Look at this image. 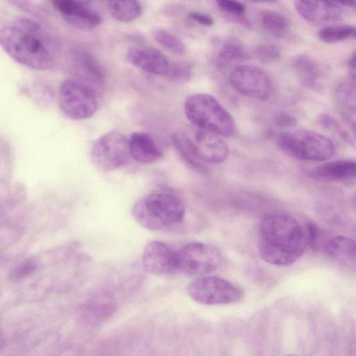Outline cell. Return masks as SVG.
<instances>
[{"label": "cell", "mask_w": 356, "mask_h": 356, "mask_svg": "<svg viewBox=\"0 0 356 356\" xmlns=\"http://www.w3.org/2000/svg\"><path fill=\"white\" fill-rule=\"evenodd\" d=\"M309 246L307 223L286 213L264 218L259 226V252L268 264L287 266L298 261Z\"/></svg>", "instance_id": "6da1fadb"}, {"label": "cell", "mask_w": 356, "mask_h": 356, "mask_svg": "<svg viewBox=\"0 0 356 356\" xmlns=\"http://www.w3.org/2000/svg\"><path fill=\"white\" fill-rule=\"evenodd\" d=\"M172 140L184 161L197 170H204L205 163H222L229 155V148L220 136L194 126L179 129Z\"/></svg>", "instance_id": "7a4b0ae2"}, {"label": "cell", "mask_w": 356, "mask_h": 356, "mask_svg": "<svg viewBox=\"0 0 356 356\" xmlns=\"http://www.w3.org/2000/svg\"><path fill=\"white\" fill-rule=\"evenodd\" d=\"M185 205L175 193L164 189L152 191L133 205L131 214L143 228L158 231L177 224L184 217Z\"/></svg>", "instance_id": "3957f363"}, {"label": "cell", "mask_w": 356, "mask_h": 356, "mask_svg": "<svg viewBox=\"0 0 356 356\" xmlns=\"http://www.w3.org/2000/svg\"><path fill=\"white\" fill-rule=\"evenodd\" d=\"M0 44L15 62L30 69L47 70L54 64L51 51L41 40L15 26L1 29Z\"/></svg>", "instance_id": "277c9868"}, {"label": "cell", "mask_w": 356, "mask_h": 356, "mask_svg": "<svg viewBox=\"0 0 356 356\" xmlns=\"http://www.w3.org/2000/svg\"><path fill=\"white\" fill-rule=\"evenodd\" d=\"M184 112L193 126L220 137H229L235 132L232 116L212 95L197 93L190 95L184 103Z\"/></svg>", "instance_id": "5b68a950"}, {"label": "cell", "mask_w": 356, "mask_h": 356, "mask_svg": "<svg viewBox=\"0 0 356 356\" xmlns=\"http://www.w3.org/2000/svg\"><path fill=\"white\" fill-rule=\"evenodd\" d=\"M276 144L284 153L302 161H323L332 157L335 147L327 136L310 130L296 129L280 132Z\"/></svg>", "instance_id": "8992f818"}, {"label": "cell", "mask_w": 356, "mask_h": 356, "mask_svg": "<svg viewBox=\"0 0 356 356\" xmlns=\"http://www.w3.org/2000/svg\"><path fill=\"white\" fill-rule=\"evenodd\" d=\"M186 292L193 301L204 305L234 304L245 296L241 287L216 276H202L192 281Z\"/></svg>", "instance_id": "52a82bcc"}, {"label": "cell", "mask_w": 356, "mask_h": 356, "mask_svg": "<svg viewBox=\"0 0 356 356\" xmlns=\"http://www.w3.org/2000/svg\"><path fill=\"white\" fill-rule=\"evenodd\" d=\"M97 95L85 84L75 79H66L59 87V108L61 112L71 120L88 119L97 111Z\"/></svg>", "instance_id": "ba28073f"}, {"label": "cell", "mask_w": 356, "mask_h": 356, "mask_svg": "<svg viewBox=\"0 0 356 356\" xmlns=\"http://www.w3.org/2000/svg\"><path fill=\"white\" fill-rule=\"evenodd\" d=\"M178 271L189 275H206L219 269L223 261L220 252L213 245L191 242L175 251Z\"/></svg>", "instance_id": "9c48e42d"}, {"label": "cell", "mask_w": 356, "mask_h": 356, "mask_svg": "<svg viewBox=\"0 0 356 356\" xmlns=\"http://www.w3.org/2000/svg\"><path fill=\"white\" fill-rule=\"evenodd\" d=\"M131 158L129 139L118 131H109L99 136L90 149L94 166L103 172L124 167Z\"/></svg>", "instance_id": "30bf717a"}, {"label": "cell", "mask_w": 356, "mask_h": 356, "mask_svg": "<svg viewBox=\"0 0 356 356\" xmlns=\"http://www.w3.org/2000/svg\"><path fill=\"white\" fill-rule=\"evenodd\" d=\"M229 80L232 88L246 97L266 100L272 92V83L268 76L260 68L241 65L230 73Z\"/></svg>", "instance_id": "8fae6325"}, {"label": "cell", "mask_w": 356, "mask_h": 356, "mask_svg": "<svg viewBox=\"0 0 356 356\" xmlns=\"http://www.w3.org/2000/svg\"><path fill=\"white\" fill-rule=\"evenodd\" d=\"M63 19L77 29L90 30L102 22L101 15L86 2L74 0H54L49 1Z\"/></svg>", "instance_id": "7c38bea8"}, {"label": "cell", "mask_w": 356, "mask_h": 356, "mask_svg": "<svg viewBox=\"0 0 356 356\" xmlns=\"http://www.w3.org/2000/svg\"><path fill=\"white\" fill-rule=\"evenodd\" d=\"M142 264L147 273L155 275H170L178 271L175 251L159 241H153L146 245L143 252Z\"/></svg>", "instance_id": "4fadbf2b"}, {"label": "cell", "mask_w": 356, "mask_h": 356, "mask_svg": "<svg viewBox=\"0 0 356 356\" xmlns=\"http://www.w3.org/2000/svg\"><path fill=\"white\" fill-rule=\"evenodd\" d=\"M72 70L77 79L90 88L97 96L104 90L105 81L102 70L92 56L86 51L74 50L72 54Z\"/></svg>", "instance_id": "5bb4252c"}, {"label": "cell", "mask_w": 356, "mask_h": 356, "mask_svg": "<svg viewBox=\"0 0 356 356\" xmlns=\"http://www.w3.org/2000/svg\"><path fill=\"white\" fill-rule=\"evenodd\" d=\"M127 60L147 72L165 76L170 65L168 58L158 49L147 45H134L126 54Z\"/></svg>", "instance_id": "9a60e30c"}, {"label": "cell", "mask_w": 356, "mask_h": 356, "mask_svg": "<svg viewBox=\"0 0 356 356\" xmlns=\"http://www.w3.org/2000/svg\"><path fill=\"white\" fill-rule=\"evenodd\" d=\"M297 13L305 20L314 23L337 22L341 19L344 8L339 1H295Z\"/></svg>", "instance_id": "2e32d148"}, {"label": "cell", "mask_w": 356, "mask_h": 356, "mask_svg": "<svg viewBox=\"0 0 356 356\" xmlns=\"http://www.w3.org/2000/svg\"><path fill=\"white\" fill-rule=\"evenodd\" d=\"M114 298L106 293L93 296L80 307L81 321L89 325H98L108 320L116 312Z\"/></svg>", "instance_id": "e0dca14e"}, {"label": "cell", "mask_w": 356, "mask_h": 356, "mask_svg": "<svg viewBox=\"0 0 356 356\" xmlns=\"http://www.w3.org/2000/svg\"><path fill=\"white\" fill-rule=\"evenodd\" d=\"M314 180L346 182L356 180V161L341 159L323 163L307 172Z\"/></svg>", "instance_id": "ac0fdd59"}, {"label": "cell", "mask_w": 356, "mask_h": 356, "mask_svg": "<svg viewBox=\"0 0 356 356\" xmlns=\"http://www.w3.org/2000/svg\"><path fill=\"white\" fill-rule=\"evenodd\" d=\"M291 66L304 87L316 92L322 89L323 71L314 58L306 54H299L292 59Z\"/></svg>", "instance_id": "d6986e66"}, {"label": "cell", "mask_w": 356, "mask_h": 356, "mask_svg": "<svg viewBox=\"0 0 356 356\" xmlns=\"http://www.w3.org/2000/svg\"><path fill=\"white\" fill-rule=\"evenodd\" d=\"M327 256L341 266L356 270V241L350 237L338 235L325 244Z\"/></svg>", "instance_id": "ffe728a7"}, {"label": "cell", "mask_w": 356, "mask_h": 356, "mask_svg": "<svg viewBox=\"0 0 356 356\" xmlns=\"http://www.w3.org/2000/svg\"><path fill=\"white\" fill-rule=\"evenodd\" d=\"M131 158L142 164H151L159 161L163 153L153 138L147 133L136 131L129 138Z\"/></svg>", "instance_id": "44dd1931"}, {"label": "cell", "mask_w": 356, "mask_h": 356, "mask_svg": "<svg viewBox=\"0 0 356 356\" xmlns=\"http://www.w3.org/2000/svg\"><path fill=\"white\" fill-rule=\"evenodd\" d=\"M332 95L342 114L356 115V71L351 70L347 78L336 85Z\"/></svg>", "instance_id": "7402d4cb"}, {"label": "cell", "mask_w": 356, "mask_h": 356, "mask_svg": "<svg viewBox=\"0 0 356 356\" xmlns=\"http://www.w3.org/2000/svg\"><path fill=\"white\" fill-rule=\"evenodd\" d=\"M250 57V51L240 41L235 39H227L220 44L216 54L215 61L218 66L225 67L245 61Z\"/></svg>", "instance_id": "603a6c76"}, {"label": "cell", "mask_w": 356, "mask_h": 356, "mask_svg": "<svg viewBox=\"0 0 356 356\" xmlns=\"http://www.w3.org/2000/svg\"><path fill=\"white\" fill-rule=\"evenodd\" d=\"M14 26L41 40L51 51L57 45L56 38L49 29L33 19L25 17H17L14 22Z\"/></svg>", "instance_id": "cb8c5ba5"}, {"label": "cell", "mask_w": 356, "mask_h": 356, "mask_svg": "<svg viewBox=\"0 0 356 356\" xmlns=\"http://www.w3.org/2000/svg\"><path fill=\"white\" fill-rule=\"evenodd\" d=\"M110 15L116 20L129 22L137 19L142 13V7L136 1H110L108 2Z\"/></svg>", "instance_id": "d4e9b609"}, {"label": "cell", "mask_w": 356, "mask_h": 356, "mask_svg": "<svg viewBox=\"0 0 356 356\" xmlns=\"http://www.w3.org/2000/svg\"><path fill=\"white\" fill-rule=\"evenodd\" d=\"M318 36L327 44L341 42L347 40H356V26L352 25H332L321 29Z\"/></svg>", "instance_id": "484cf974"}, {"label": "cell", "mask_w": 356, "mask_h": 356, "mask_svg": "<svg viewBox=\"0 0 356 356\" xmlns=\"http://www.w3.org/2000/svg\"><path fill=\"white\" fill-rule=\"evenodd\" d=\"M260 21L264 29L275 37H282L289 29L287 19L277 11H263L260 14Z\"/></svg>", "instance_id": "4316f807"}, {"label": "cell", "mask_w": 356, "mask_h": 356, "mask_svg": "<svg viewBox=\"0 0 356 356\" xmlns=\"http://www.w3.org/2000/svg\"><path fill=\"white\" fill-rule=\"evenodd\" d=\"M40 266V261L35 257L26 258L11 269L8 280L13 284L19 283L33 275Z\"/></svg>", "instance_id": "83f0119b"}, {"label": "cell", "mask_w": 356, "mask_h": 356, "mask_svg": "<svg viewBox=\"0 0 356 356\" xmlns=\"http://www.w3.org/2000/svg\"><path fill=\"white\" fill-rule=\"evenodd\" d=\"M154 40L163 48L176 54H183L186 52L185 44L177 36L163 29H156L153 33Z\"/></svg>", "instance_id": "f1b7e54d"}, {"label": "cell", "mask_w": 356, "mask_h": 356, "mask_svg": "<svg viewBox=\"0 0 356 356\" xmlns=\"http://www.w3.org/2000/svg\"><path fill=\"white\" fill-rule=\"evenodd\" d=\"M218 6L224 11L228 16H231L234 21L248 25L245 19L243 16L246 10L245 6L239 1L232 0L216 1Z\"/></svg>", "instance_id": "f546056e"}, {"label": "cell", "mask_w": 356, "mask_h": 356, "mask_svg": "<svg viewBox=\"0 0 356 356\" xmlns=\"http://www.w3.org/2000/svg\"><path fill=\"white\" fill-rule=\"evenodd\" d=\"M319 124L326 129L334 132L344 142L353 145V141L343 127L332 116L327 113L321 115L318 119Z\"/></svg>", "instance_id": "4dcf8cb0"}, {"label": "cell", "mask_w": 356, "mask_h": 356, "mask_svg": "<svg viewBox=\"0 0 356 356\" xmlns=\"http://www.w3.org/2000/svg\"><path fill=\"white\" fill-rule=\"evenodd\" d=\"M165 76L175 82L186 83L191 79L192 71L187 64L175 63L170 65Z\"/></svg>", "instance_id": "1f68e13d"}, {"label": "cell", "mask_w": 356, "mask_h": 356, "mask_svg": "<svg viewBox=\"0 0 356 356\" xmlns=\"http://www.w3.org/2000/svg\"><path fill=\"white\" fill-rule=\"evenodd\" d=\"M256 58L264 63H270L276 61L280 57V51L278 47L272 44H261L254 50Z\"/></svg>", "instance_id": "d6a6232c"}, {"label": "cell", "mask_w": 356, "mask_h": 356, "mask_svg": "<svg viewBox=\"0 0 356 356\" xmlns=\"http://www.w3.org/2000/svg\"><path fill=\"white\" fill-rule=\"evenodd\" d=\"M273 121L276 126L282 128L293 127L297 124L296 118L286 111H280L275 114Z\"/></svg>", "instance_id": "836d02e7"}, {"label": "cell", "mask_w": 356, "mask_h": 356, "mask_svg": "<svg viewBox=\"0 0 356 356\" xmlns=\"http://www.w3.org/2000/svg\"><path fill=\"white\" fill-rule=\"evenodd\" d=\"M191 19L205 26H211L214 24V19L209 15L197 11H193L188 14Z\"/></svg>", "instance_id": "e575fe53"}, {"label": "cell", "mask_w": 356, "mask_h": 356, "mask_svg": "<svg viewBox=\"0 0 356 356\" xmlns=\"http://www.w3.org/2000/svg\"><path fill=\"white\" fill-rule=\"evenodd\" d=\"M342 118L344 122L347 124L348 127L356 139V120H354L351 116L342 114Z\"/></svg>", "instance_id": "d590c367"}, {"label": "cell", "mask_w": 356, "mask_h": 356, "mask_svg": "<svg viewBox=\"0 0 356 356\" xmlns=\"http://www.w3.org/2000/svg\"><path fill=\"white\" fill-rule=\"evenodd\" d=\"M339 3L345 8H348L356 12V1H341Z\"/></svg>", "instance_id": "8d00e7d4"}, {"label": "cell", "mask_w": 356, "mask_h": 356, "mask_svg": "<svg viewBox=\"0 0 356 356\" xmlns=\"http://www.w3.org/2000/svg\"><path fill=\"white\" fill-rule=\"evenodd\" d=\"M348 65L351 70L356 71V50L350 56Z\"/></svg>", "instance_id": "74e56055"}, {"label": "cell", "mask_w": 356, "mask_h": 356, "mask_svg": "<svg viewBox=\"0 0 356 356\" xmlns=\"http://www.w3.org/2000/svg\"><path fill=\"white\" fill-rule=\"evenodd\" d=\"M353 202L354 203V204L356 206V191L355 192V193L353 194Z\"/></svg>", "instance_id": "f35d334b"}, {"label": "cell", "mask_w": 356, "mask_h": 356, "mask_svg": "<svg viewBox=\"0 0 356 356\" xmlns=\"http://www.w3.org/2000/svg\"><path fill=\"white\" fill-rule=\"evenodd\" d=\"M285 356H299V355H295V354H289V355H286Z\"/></svg>", "instance_id": "ab89813d"}]
</instances>
